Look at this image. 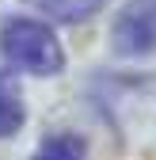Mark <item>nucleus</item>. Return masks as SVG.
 Masks as SVG:
<instances>
[{"instance_id":"39448f33","label":"nucleus","mask_w":156,"mask_h":160,"mask_svg":"<svg viewBox=\"0 0 156 160\" xmlns=\"http://www.w3.org/2000/svg\"><path fill=\"white\" fill-rule=\"evenodd\" d=\"M34 160H84V141L72 137V133H53L42 141Z\"/></svg>"},{"instance_id":"7ed1b4c3","label":"nucleus","mask_w":156,"mask_h":160,"mask_svg":"<svg viewBox=\"0 0 156 160\" xmlns=\"http://www.w3.org/2000/svg\"><path fill=\"white\" fill-rule=\"evenodd\" d=\"M34 12H42L50 19H61V23H80V19L95 15L107 0H27Z\"/></svg>"},{"instance_id":"f03ea898","label":"nucleus","mask_w":156,"mask_h":160,"mask_svg":"<svg viewBox=\"0 0 156 160\" xmlns=\"http://www.w3.org/2000/svg\"><path fill=\"white\" fill-rule=\"evenodd\" d=\"M114 50L126 57H141L156 50V0H129L114 19Z\"/></svg>"},{"instance_id":"20e7f679","label":"nucleus","mask_w":156,"mask_h":160,"mask_svg":"<svg viewBox=\"0 0 156 160\" xmlns=\"http://www.w3.org/2000/svg\"><path fill=\"white\" fill-rule=\"evenodd\" d=\"M23 95H19L15 80L0 72V137H12L19 126H23Z\"/></svg>"},{"instance_id":"f257e3e1","label":"nucleus","mask_w":156,"mask_h":160,"mask_svg":"<svg viewBox=\"0 0 156 160\" xmlns=\"http://www.w3.org/2000/svg\"><path fill=\"white\" fill-rule=\"evenodd\" d=\"M0 50L15 69L34 72V76H50L65 65L57 34L38 19H8L0 27Z\"/></svg>"}]
</instances>
